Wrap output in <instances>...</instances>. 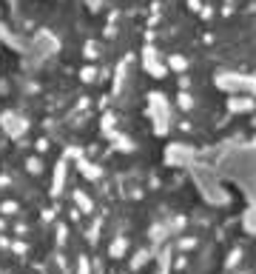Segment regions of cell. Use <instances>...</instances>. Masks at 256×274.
Wrapping results in <instances>:
<instances>
[{"label": "cell", "instance_id": "obj_1", "mask_svg": "<svg viewBox=\"0 0 256 274\" xmlns=\"http://www.w3.org/2000/svg\"><path fill=\"white\" fill-rule=\"evenodd\" d=\"M0 211H3V214H17L20 206L14 203V200H6V203H0Z\"/></svg>", "mask_w": 256, "mask_h": 274}]
</instances>
